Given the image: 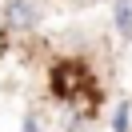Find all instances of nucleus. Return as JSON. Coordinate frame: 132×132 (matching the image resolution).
I'll list each match as a JSON object with an SVG mask.
<instances>
[{
    "instance_id": "nucleus-1",
    "label": "nucleus",
    "mask_w": 132,
    "mask_h": 132,
    "mask_svg": "<svg viewBox=\"0 0 132 132\" xmlns=\"http://www.w3.org/2000/svg\"><path fill=\"white\" fill-rule=\"evenodd\" d=\"M40 20V8H36L32 0H8V8H4V24L12 32H24V28H36Z\"/></svg>"
},
{
    "instance_id": "nucleus-2",
    "label": "nucleus",
    "mask_w": 132,
    "mask_h": 132,
    "mask_svg": "<svg viewBox=\"0 0 132 132\" xmlns=\"http://www.w3.org/2000/svg\"><path fill=\"white\" fill-rule=\"evenodd\" d=\"M116 28L120 36H132V0H116Z\"/></svg>"
},
{
    "instance_id": "nucleus-3",
    "label": "nucleus",
    "mask_w": 132,
    "mask_h": 132,
    "mask_svg": "<svg viewBox=\"0 0 132 132\" xmlns=\"http://www.w3.org/2000/svg\"><path fill=\"white\" fill-rule=\"evenodd\" d=\"M112 132H128V104L116 108V124H112Z\"/></svg>"
}]
</instances>
